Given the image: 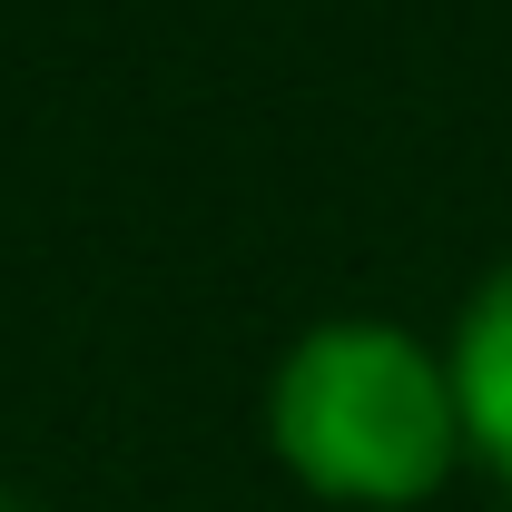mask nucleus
Wrapping results in <instances>:
<instances>
[{"mask_svg":"<svg viewBox=\"0 0 512 512\" xmlns=\"http://www.w3.org/2000/svg\"><path fill=\"white\" fill-rule=\"evenodd\" d=\"M266 444L325 503L414 512L463 453L453 365L394 316H325L266 375Z\"/></svg>","mask_w":512,"mask_h":512,"instance_id":"nucleus-1","label":"nucleus"},{"mask_svg":"<svg viewBox=\"0 0 512 512\" xmlns=\"http://www.w3.org/2000/svg\"><path fill=\"white\" fill-rule=\"evenodd\" d=\"M444 365H453V404H463V453H483L512 483V256L463 296Z\"/></svg>","mask_w":512,"mask_h":512,"instance_id":"nucleus-2","label":"nucleus"},{"mask_svg":"<svg viewBox=\"0 0 512 512\" xmlns=\"http://www.w3.org/2000/svg\"><path fill=\"white\" fill-rule=\"evenodd\" d=\"M0 512H30V503H20V493H0Z\"/></svg>","mask_w":512,"mask_h":512,"instance_id":"nucleus-3","label":"nucleus"}]
</instances>
